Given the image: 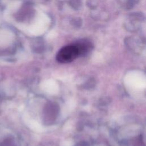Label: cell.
Instances as JSON below:
<instances>
[{
	"label": "cell",
	"instance_id": "1",
	"mask_svg": "<svg viewBox=\"0 0 146 146\" xmlns=\"http://www.w3.org/2000/svg\"><path fill=\"white\" fill-rule=\"evenodd\" d=\"M88 50V45L84 43L71 44L62 48L57 53L56 60L62 63H70Z\"/></svg>",
	"mask_w": 146,
	"mask_h": 146
}]
</instances>
